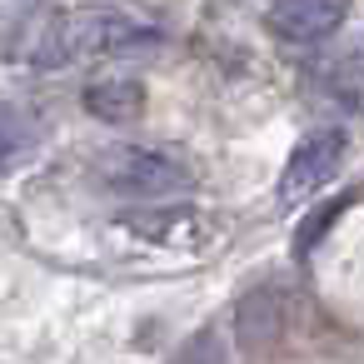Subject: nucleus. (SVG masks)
Wrapping results in <instances>:
<instances>
[{
  "label": "nucleus",
  "instance_id": "6",
  "mask_svg": "<svg viewBox=\"0 0 364 364\" xmlns=\"http://www.w3.org/2000/svg\"><path fill=\"white\" fill-rule=\"evenodd\" d=\"M125 230H135L140 240L150 245H200L205 240V220L185 205H170V210H135L125 215Z\"/></svg>",
  "mask_w": 364,
  "mask_h": 364
},
{
  "label": "nucleus",
  "instance_id": "8",
  "mask_svg": "<svg viewBox=\"0 0 364 364\" xmlns=\"http://www.w3.org/2000/svg\"><path fill=\"white\" fill-rule=\"evenodd\" d=\"M324 90H329L344 110H364V41L344 46V50L324 65Z\"/></svg>",
  "mask_w": 364,
  "mask_h": 364
},
{
  "label": "nucleus",
  "instance_id": "7",
  "mask_svg": "<svg viewBox=\"0 0 364 364\" xmlns=\"http://www.w3.org/2000/svg\"><path fill=\"white\" fill-rule=\"evenodd\" d=\"M235 324H240V344L245 349H264L284 329V299L274 289H255V294L240 299V319Z\"/></svg>",
  "mask_w": 364,
  "mask_h": 364
},
{
  "label": "nucleus",
  "instance_id": "10",
  "mask_svg": "<svg viewBox=\"0 0 364 364\" xmlns=\"http://www.w3.org/2000/svg\"><path fill=\"white\" fill-rule=\"evenodd\" d=\"M170 364H230V349H225V339H220L215 329H195V334L170 354Z\"/></svg>",
  "mask_w": 364,
  "mask_h": 364
},
{
  "label": "nucleus",
  "instance_id": "5",
  "mask_svg": "<svg viewBox=\"0 0 364 364\" xmlns=\"http://www.w3.org/2000/svg\"><path fill=\"white\" fill-rule=\"evenodd\" d=\"M145 85L135 80V75H105V80H95V85H85L80 90V105L95 115V120H105V125H130V120H140L145 115Z\"/></svg>",
  "mask_w": 364,
  "mask_h": 364
},
{
  "label": "nucleus",
  "instance_id": "4",
  "mask_svg": "<svg viewBox=\"0 0 364 364\" xmlns=\"http://www.w3.org/2000/svg\"><path fill=\"white\" fill-rule=\"evenodd\" d=\"M349 16V0H274L264 26L274 41L284 46H314L324 36H334Z\"/></svg>",
  "mask_w": 364,
  "mask_h": 364
},
{
  "label": "nucleus",
  "instance_id": "9",
  "mask_svg": "<svg viewBox=\"0 0 364 364\" xmlns=\"http://www.w3.org/2000/svg\"><path fill=\"white\" fill-rule=\"evenodd\" d=\"M36 145H41L36 120H31L26 110H16V105H0V170L26 165V160L36 155Z\"/></svg>",
  "mask_w": 364,
  "mask_h": 364
},
{
  "label": "nucleus",
  "instance_id": "1",
  "mask_svg": "<svg viewBox=\"0 0 364 364\" xmlns=\"http://www.w3.org/2000/svg\"><path fill=\"white\" fill-rule=\"evenodd\" d=\"M150 46H160L155 26L125 11H110V6H85V11H31L16 26L6 55L55 70V65L100 60V55H135Z\"/></svg>",
  "mask_w": 364,
  "mask_h": 364
},
{
  "label": "nucleus",
  "instance_id": "2",
  "mask_svg": "<svg viewBox=\"0 0 364 364\" xmlns=\"http://www.w3.org/2000/svg\"><path fill=\"white\" fill-rule=\"evenodd\" d=\"M90 175L110 190V195H150V200H175L195 190V170L170 155V150H150V145H110L95 155Z\"/></svg>",
  "mask_w": 364,
  "mask_h": 364
},
{
  "label": "nucleus",
  "instance_id": "3",
  "mask_svg": "<svg viewBox=\"0 0 364 364\" xmlns=\"http://www.w3.org/2000/svg\"><path fill=\"white\" fill-rule=\"evenodd\" d=\"M344 155H349V135H344L339 125H319V130H309V135L284 155L279 185H274V205H279V210H294V205L314 200V195L339 175Z\"/></svg>",
  "mask_w": 364,
  "mask_h": 364
}]
</instances>
